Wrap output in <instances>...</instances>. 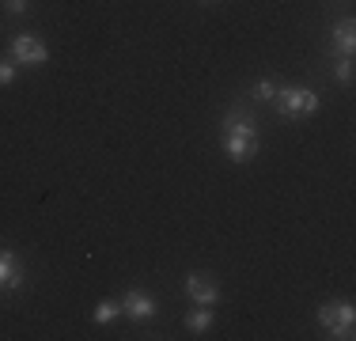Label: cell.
Listing matches in <instances>:
<instances>
[{"mask_svg": "<svg viewBox=\"0 0 356 341\" xmlns=\"http://www.w3.org/2000/svg\"><path fill=\"white\" fill-rule=\"evenodd\" d=\"M224 152L232 164H250L258 156V129L239 110H227V118H224Z\"/></svg>", "mask_w": 356, "mask_h": 341, "instance_id": "6da1fadb", "label": "cell"}, {"mask_svg": "<svg viewBox=\"0 0 356 341\" xmlns=\"http://www.w3.org/2000/svg\"><path fill=\"white\" fill-rule=\"evenodd\" d=\"M273 99L284 118H311L318 110V95L311 88H277Z\"/></svg>", "mask_w": 356, "mask_h": 341, "instance_id": "7a4b0ae2", "label": "cell"}, {"mask_svg": "<svg viewBox=\"0 0 356 341\" xmlns=\"http://www.w3.org/2000/svg\"><path fill=\"white\" fill-rule=\"evenodd\" d=\"M318 322L330 330V338H341L349 341L353 338V322H356V311L349 300H337V303H322L318 307Z\"/></svg>", "mask_w": 356, "mask_h": 341, "instance_id": "3957f363", "label": "cell"}, {"mask_svg": "<svg viewBox=\"0 0 356 341\" xmlns=\"http://www.w3.org/2000/svg\"><path fill=\"white\" fill-rule=\"evenodd\" d=\"M46 46H42L38 38H31V34H15L12 38V61H19V65H31V68H38V65H46Z\"/></svg>", "mask_w": 356, "mask_h": 341, "instance_id": "277c9868", "label": "cell"}, {"mask_svg": "<svg viewBox=\"0 0 356 341\" xmlns=\"http://www.w3.org/2000/svg\"><path fill=\"white\" fill-rule=\"evenodd\" d=\"M186 296H190L193 303H201V307H213L220 288H216V280L209 277V273H190V280H186Z\"/></svg>", "mask_w": 356, "mask_h": 341, "instance_id": "5b68a950", "label": "cell"}, {"mask_svg": "<svg viewBox=\"0 0 356 341\" xmlns=\"http://www.w3.org/2000/svg\"><path fill=\"white\" fill-rule=\"evenodd\" d=\"M122 315H129V319H152L156 315V300H152L148 292H140V288H133V292L122 296Z\"/></svg>", "mask_w": 356, "mask_h": 341, "instance_id": "8992f818", "label": "cell"}, {"mask_svg": "<svg viewBox=\"0 0 356 341\" xmlns=\"http://www.w3.org/2000/svg\"><path fill=\"white\" fill-rule=\"evenodd\" d=\"M0 288H8V292L23 288V269H19V258L12 251H0Z\"/></svg>", "mask_w": 356, "mask_h": 341, "instance_id": "52a82bcc", "label": "cell"}, {"mask_svg": "<svg viewBox=\"0 0 356 341\" xmlns=\"http://www.w3.org/2000/svg\"><path fill=\"white\" fill-rule=\"evenodd\" d=\"M353 46H356V23L341 19L334 27V42H330V49H334L337 57H353Z\"/></svg>", "mask_w": 356, "mask_h": 341, "instance_id": "ba28073f", "label": "cell"}, {"mask_svg": "<svg viewBox=\"0 0 356 341\" xmlns=\"http://www.w3.org/2000/svg\"><path fill=\"white\" fill-rule=\"evenodd\" d=\"M209 326H213V307H197V311L186 315V330H193V334H201Z\"/></svg>", "mask_w": 356, "mask_h": 341, "instance_id": "9c48e42d", "label": "cell"}, {"mask_svg": "<svg viewBox=\"0 0 356 341\" xmlns=\"http://www.w3.org/2000/svg\"><path fill=\"white\" fill-rule=\"evenodd\" d=\"M118 315H122V300H103L95 307V322H99V326H106L110 319H118Z\"/></svg>", "mask_w": 356, "mask_h": 341, "instance_id": "30bf717a", "label": "cell"}, {"mask_svg": "<svg viewBox=\"0 0 356 341\" xmlns=\"http://www.w3.org/2000/svg\"><path fill=\"white\" fill-rule=\"evenodd\" d=\"M273 95H277V88H273L269 80H258V84H254V99H258V102H269Z\"/></svg>", "mask_w": 356, "mask_h": 341, "instance_id": "8fae6325", "label": "cell"}, {"mask_svg": "<svg viewBox=\"0 0 356 341\" xmlns=\"http://www.w3.org/2000/svg\"><path fill=\"white\" fill-rule=\"evenodd\" d=\"M12 80H15V61H12V57H0V88L12 84Z\"/></svg>", "mask_w": 356, "mask_h": 341, "instance_id": "7c38bea8", "label": "cell"}, {"mask_svg": "<svg viewBox=\"0 0 356 341\" xmlns=\"http://www.w3.org/2000/svg\"><path fill=\"white\" fill-rule=\"evenodd\" d=\"M337 80L353 84V57H341V68H337Z\"/></svg>", "mask_w": 356, "mask_h": 341, "instance_id": "4fadbf2b", "label": "cell"}, {"mask_svg": "<svg viewBox=\"0 0 356 341\" xmlns=\"http://www.w3.org/2000/svg\"><path fill=\"white\" fill-rule=\"evenodd\" d=\"M4 8H8V12L19 15V12H27V0H4Z\"/></svg>", "mask_w": 356, "mask_h": 341, "instance_id": "5bb4252c", "label": "cell"}]
</instances>
